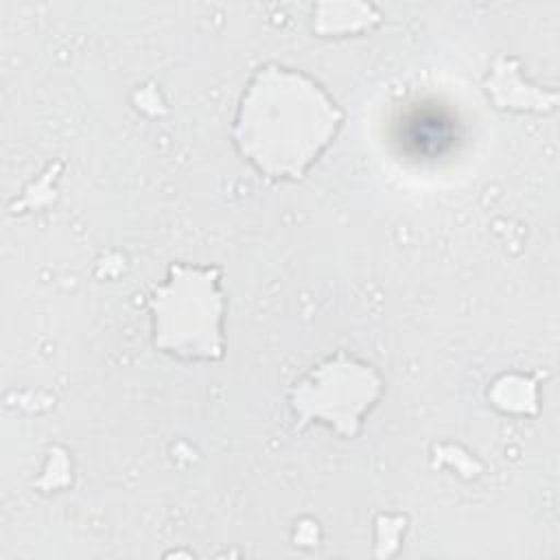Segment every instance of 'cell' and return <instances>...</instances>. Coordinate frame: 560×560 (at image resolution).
I'll return each instance as SVG.
<instances>
[{
	"instance_id": "cell-2",
	"label": "cell",
	"mask_w": 560,
	"mask_h": 560,
	"mask_svg": "<svg viewBox=\"0 0 560 560\" xmlns=\"http://www.w3.org/2000/svg\"><path fill=\"white\" fill-rule=\"evenodd\" d=\"M153 346L182 361L223 357L221 269L214 265L173 262L166 280L151 289Z\"/></svg>"
},
{
	"instance_id": "cell-5",
	"label": "cell",
	"mask_w": 560,
	"mask_h": 560,
	"mask_svg": "<svg viewBox=\"0 0 560 560\" xmlns=\"http://www.w3.org/2000/svg\"><path fill=\"white\" fill-rule=\"evenodd\" d=\"M494 79L503 81L505 85H512L510 90H488L492 98L501 107H512V109H542L549 101H556V94H545L536 90L534 85H527L521 81L516 68H512L510 59H499L492 72Z\"/></svg>"
},
{
	"instance_id": "cell-3",
	"label": "cell",
	"mask_w": 560,
	"mask_h": 560,
	"mask_svg": "<svg viewBox=\"0 0 560 560\" xmlns=\"http://www.w3.org/2000/svg\"><path fill=\"white\" fill-rule=\"evenodd\" d=\"M381 392L383 381L372 365L337 352L306 372L289 398L300 424L317 420L343 438H354Z\"/></svg>"
},
{
	"instance_id": "cell-1",
	"label": "cell",
	"mask_w": 560,
	"mask_h": 560,
	"mask_svg": "<svg viewBox=\"0 0 560 560\" xmlns=\"http://www.w3.org/2000/svg\"><path fill=\"white\" fill-rule=\"evenodd\" d=\"M343 109L302 70L267 63L245 85L232 138L269 179H298L335 140Z\"/></svg>"
},
{
	"instance_id": "cell-4",
	"label": "cell",
	"mask_w": 560,
	"mask_h": 560,
	"mask_svg": "<svg viewBox=\"0 0 560 560\" xmlns=\"http://www.w3.org/2000/svg\"><path fill=\"white\" fill-rule=\"evenodd\" d=\"M381 20L372 4L361 2H322L315 11V31L330 33H359Z\"/></svg>"
}]
</instances>
